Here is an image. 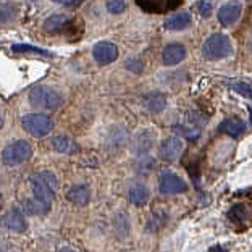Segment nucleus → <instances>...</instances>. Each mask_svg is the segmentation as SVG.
I'll return each mask as SVG.
<instances>
[{
    "label": "nucleus",
    "mask_w": 252,
    "mask_h": 252,
    "mask_svg": "<svg viewBox=\"0 0 252 252\" xmlns=\"http://www.w3.org/2000/svg\"><path fill=\"white\" fill-rule=\"evenodd\" d=\"M30 185L32 189L34 199L41 200L42 204L52 207L55 192L59 189V180L52 171H39L30 178Z\"/></svg>",
    "instance_id": "obj_1"
},
{
    "label": "nucleus",
    "mask_w": 252,
    "mask_h": 252,
    "mask_svg": "<svg viewBox=\"0 0 252 252\" xmlns=\"http://www.w3.org/2000/svg\"><path fill=\"white\" fill-rule=\"evenodd\" d=\"M30 104L41 110H57L63 104V95L49 86H36L30 93Z\"/></svg>",
    "instance_id": "obj_2"
},
{
    "label": "nucleus",
    "mask_w": 252,
    "mask_h": 252,
    "mask_svg": "<svg viewBox=\"0 0 252 252\" xmlns=\"http://www.w3.org/2000/svg\"><path fill=\"white\" fill-rule=\"evenodd\" d=\"M233 54V44L225 34L215 32L205 39L202 45V55L207 60H223Z\"/></svg>",
    "instance_id": "obj_3"
},
{
    "label": "nucleus",
    "mask_w": 252,
    "mask_h": 252,
    "mask_svg": "<svg viewBox=\"0 0 252 252\" xmlns=\"http://www.w3.org/2000/svg\"><path fill=\"white\" fill-rule=\"evenodd\" d=\"M32 156V147L28 141H15L3 147L2 151V162L7 167H16V165L25 163Z\"/></svg>",
    "instance_id": "obj_4"
},
{
    "label": "nucleus",
    "mask_w": 252,
    "mask_h": 252,
    "mask_svg": "<svg viewBox=\"0 0 252 252\" xmlns=\"http://www.w3.org/2000/svg\"><path fill=\"white\" fill-rule=\"evenodd\" d=\"M21 125H23V128L34 137L47 136L54 128L52 118L44 115V113H28V115L23 117Z\"/></svg>",
    "instance_id": "obj_5"
},
{
    "label": "nucleus",
    "mask_w": 252,
    "mask_h": 252,
    "mask_svg": "<svg viewBox=\"0 0 252 252\" xmlns=\"http://www.w3.org/2000/svg\"><path fill=\"white\" fill-rule=\"evenodd\" d=\"M158 188L160 192L165 194V196H175V194H181L188 191L186 181L181 176L171 173V171H165V173L160 175Z\"/></svg>",
    "instance_id": "obj_6"
},
{
    "label": "nucleus",
    "mask_w": 252,
    "mask_h": 252,
    "mask_svg": "<svg viewBox=\"0 0 252 252\" xmlns=\"http://www.w3.org/2000/svg\"><path fill=\"white\" fill-rule=\"evenodd\" d=\"M243 13V3L239 0H230L225 5H221L219 10V21L221 26L230 28L239 20Z\"/></svg>",
    "instance_id": "obj_7"
},
{
    "label": "nucleus",
    "mask_w": 252,
    "mask_h": 252,
    "mask_svg": "<svg viewBox=\"0 0 252 252\" xmlns=\"http://www.w3.org/2000/svg\"><path fill=\"white\" fill-rule=\"evenodd\" d=\"M183 149H185V142L180 137H167L158 147V156L165 162H175L176 158L181 156Z\"/></svg>",
    "instance_id": "obj_8"
},
{
    "label": "nucleus",
    "mask_w": 252,
    "mask_h": 252,
    "mask_svg": "<svg viewBox=\"0 0 252 252\" xmlns=\"http://www.w3.org/2000/svg\"><path fill=\"white\" fill-rule=\"evenodd\" d=\"M93 57L99 65H110L118 59V47L112 42H97L93 47Z\"/></svg>",
    "instance_id": "obj_9"
},
{
    "label": "nucleus",
    "mask_w": 252,
    "mask_h": 252,
    "mask_svg": "<svg viewBox=\"0 0 252 252\" xmlns=\"http://www.w3.org/2000/svg\"><path fill=\"white\" fill-rule=\"evenodd\" d=\"M156 137H157V133H154L152 129H149V128L142 129L133 137V141H131V149H133V152L137 154V156H146V154L154 147Z\"/></svg>",
    "instance_id": "obj_10"
},
{
    "label": "nucleus",
    "mask_w": 252,
    "mask_h": 252,
    "mask_svg": "<svg viewBox=\"0 0 252 252\" xmlns=\"http://www.w3.org/2000/svg\"><path fill=\"white\" fill-rule=\"evenodd\" d=\"M3 225L7 226L10 231H15V233H23V231H26V228H28L26 219L20 209H10L3 217Z\"/></svg>",
    "instance_id": "obj_11"
},
{
    "label": "nucleus",
    "mask_w": 252,
    "mask_h": 252,
    "mask_svg": "<svg viewBox=\"0 0 252 252\" xmlns=\"http://www.w3.org/2000/svg\"><path fill=\"white\" fill-rule=\"evenodd\" d=\"M163 63L168 66L178 65L186 59V47L181 44H168L162 52Z\"/></svg>",
    "instance_id": "obj_12"
},
{
    "label": "nucleus",
    "mask_w": 252,
    "mask_h": 252,
    "mask_svg": "<svg viewBox=\"0 0 252 252\" xmlns=\"http://www.w3.org/2000/svg\"><path fill=\"white\" fill-rule=\"evenodd\" d=\"M219 129L221 133H226L231 137H239V136H243V133L246 131V123L238 117H228L220 123Z\"/></svg>",
    "instance_id": "obj_13"
},
{
    "label": "nucleus",
    "mask_w": 252,
    "mask_h": 252,
    "mask_svg": "<svg viewBox=\"0 0 252 252\" xmlns=\"http://www.w3.org/2000/svg\"><path fill=\"white\" fill-rule=\"evenodd\" d=\"M66 199L74 205H78V207H84V205H88L91 199V191L86 185H74L66 192Z\"/></svg>",
    "instance_id": "obj_14"
},
{
    "label": "nucleus",
    "mask_w": 252,
    "mask_h": 252,
    "mask_svg": "<svg viewBox=\"0 0 252 252\" xmlns=\"http://www.w3.org/2000/svg\"><path fill=\"white\" fill-rule=\"evenodd\" d=\"M70 16L68 15H63V13H59V15H52L49 16L47 20L44 21V31L47 34H57V32H62L63 30L66 28V25L70 23Z\"/></svg>",
    "instance_id": "obj_15"
},
{
    "label": "nucleus",
    "mask_w": 252,
    "mask_h": 252,
    "mask_svg": "<svg viewBox=\"0 0 252 252\" xmlns=\"http://www.w3.org/2000/svg\"><path fill=\"white\" fill-rule=\"evenodd\" d=\"M192 23V16L188 11H180V13H175L173 16L165 21V28L170 31H181L186 30V28L191 26Z\"/></svg>",
    "instance_id": "obj_16"
},
{
    "label": "nucleus",
    "mask_w": 252,
    "mask_h": 252,
    "mask_svg": "<svg viewBox=\"0 0 252 252\" xmlns=\"http://www.w3.org/2000/svg\"><path fill=\"white\" fill-rule=\"evenodd\" d=\"M149 197H151V192L144 185H134L129 189L128 192V199L133 205H137V207H142L149 202Z\"/></svg>",
    "instance_id": "obj_17"
},
{
    "label": "nucleus",
    "mask_w": 252,
    "mask_h": 252,
    "mask_svg": "<svg viewBox=\"0 0 252 252\" xmlns=\"http://www.w3.org/2000/svg\"><path fill=\"white\" fill-rule=\"evenodd\" d=\"M50 144H52V149L55 152L65 154V156H70V154H74L78 151L74 141L70 139V137H66V136H55Z\"/></svg>",
    "instance_id": "obj_18"
},
{
    "label": "nucleus",
    "mask_w": 252,
    "mask_h": 252,
    "mask_svg": "<svg viewBox=\"0 0 252 252\" xmlns=\"http://www.w3.org/2000/svg\"><path fill=\"white\" fill-rule=\"evenodd\" d=\"M144 105L151 110L152 113H160L167 107V97L162 93H151L144 95Z\"/></svg>",
    "instance_id": "obj_19"
},
{
    "label": "nucleus",
    "mask_w": 252,
    "mask_h": 252,
    "mask_svg": "<svg viewBox=\"0 0 252 252\" xmlns=\"http://www.w3.org/2000/svg\"><path fill=\"white\" fill-rule=\"evenodd\" d=\"M251 215H252V212L246 204L233 205V207L230 209V212H228V217H230L233 221H238V223L248 221L251 219Z\"/></svg>",
    "instance_id": "obj_20"
},
{
    "label": "nucleus",
    "mask_w": 252,
    "mask_h": 252,
    "mask_svg": "<svg viewBox=\"0 0 252 252\" xmlns=\"http://www.w3.org/2000/svg\"><path fill=\"white\" fill-rule=\"evenodd\" d=\"M50 210L49 205L42 204L37 199H26L25 200V212L28 215H45Z\"/></svg>",
    "instance_id": "obj_21"
},
{
    "label": "nucleus",
    "mask_w": 252,
    "mask_h": 252,
    "mask_svg": "<svg viewBox=\"0 0 252 252\" xmlns=\"http://www.w3.org/2000/svg\"><path fill=\"white\" fill-rule=\"evenodd\" d=\"M11 52H15V54H37V55H44V57H52V52H49V50L41 49V47H34V45H30V44L11 45Z\"/></svg>",
    "instance_id": "obj_22"
},
{
    "label": "nucleus",
    "mask_w": 252,
    "mask_h": 252,
    "mask_svg": "<svg viewBox=\"0 0 252 252\" xmlns=\"http://www.w3.org/2000/svg\"><path fill=\"white\" fill-rule=\"evenodd\" d=\"M154 168H156V160L152 157H149L147 154L146 156H141L136 163V171L139 175H149Z\"/></svg>",
    "instance_id": "obj_23"
},
{
    "label": "nucleus",
    "mask_w": 252,
    "mask_h": 252,
    "mask_svg": "<svg viewBox=\"0 0 252 252\" xmlns=\"http://www.w3.org/2000/svg\"><path fill=\"white\" fill-rule=\"evenodd\" d=\"M167 221H168V214H167V212L156 210L152 214V219L149 220V230H151V231H157L158 228H162Z\"/></svg>",
    "instance_id": "obj_24"
},
{
    "label": "nucleus",
    "mask_w": 252,
    "mask_h": 252,
    "mask_svg": "<svg viewBox=\"0 0 252 252\" xmlns=\"http://www.w3.org/2000/svg\"><path fill=\"white\" fill-rule=\"evenodd\" d=\"M115 226H117V230H118L120 234H122V236H126V234L129 233V230H131L129 219H128V215H126L125 212H120V214L115 217Z\"/></svg>",
    "instance_id": "obj_25"
},
{
    "label": "nucleus",
    "mask_w": 252,
    "mask_h": 252,
    "mask_svg": "<svg viewBox=\"0 0 252 252\" xmlns=\"http://www.w3.org/2000/svg\"><path fill=\"white\" fill-rule=\"evenodd\" d=\"M230 86L234 93L246 97V99H252V84L246 83V81H233Z\"/></svg>",
    "instance_id": "obj_26"
},
{
    "label": "nucleus",
    "mask_w": 252,
    "mask_h": 252,
    "mask_svg": "<svg viewBox=\"0 0 252 252\" xmlns=\"http://www.w3.org/2000/svg\"><path fill=\"white\" fill-rule=\"evenodd\" d=\"M107 10L110 11L112 15H120L126 10V2L125 0H108Z\"/></svg>",
    "instance_id": "obj_27"
},
{
    "label": "nucleus",
    "mask_w": 252,
    "mask_h": 252,
    "mask_svg": "<svg viewBox=\"0 0 252 252\" xmlns=\"http://www.w3.org/2000/svg\"><path fill=\"white\" fill-rule=\"evenodd\" d=\"M196 8L200 13V16H204V18H209L212 15V11H214V5H212L210 0H199L196 3Z\"/></svg>",
    "instance_id": "obj_28"
},
{
    "label": "nucleus",
    "mask_w": 252,
    "mask_h": 252,
    "mask_svg": "<svg viewBox=\"0 0 252 252\" xmlns=\"http://www.w3.org/2000/svg\"><path fill=\"white\" fill-rule=\"evenodd\" d=\"M13 16H15L13 7H10V5L0 7V25H5V23L11 21V20H13Z\"/></svg>",
    "instance_id": "obj_29"
},
{
    "label": "nucleus",
    "mask_w": 252,
    "mask_h": 252,
    "mask_svg": "<svg viewBox=\"0 0 252 252\" xmlns=\"http://www.w3.org/2000/svg\"><path fill=\"white\" fill-rule=\"evenodd\" d=\"M176 131H178V133H181L185 137H188V139H197L199 134H200L199 129L185 128V126H178V128H176Z\"/></svg>",
    "instance_id": "obj_30"
},
{
    "label": "nucleus",
    "mask_w": 252,
    "mask_h": 252,
    "mask_svg": "<svg viewBox=\"0 0 252 252\" xmlns=\"http://www.w3.org/2000/svg\"><path fill=\"white\" fill-rule=\"evenodd\" d=\"M126 66H128L129 70H133L134 73H141L142 70H144V65H142V62L137 60V59L128 60V62H126Z\"/></svg>",
    "instance_id": "obj_31"
},
{
    "label": "nucleus",
    "mask_w": 252,
    "mask_h": 252,
    "mask_svg": "<svg viewBox=\"0 0 252 252\" xmlns=\"http://www.w3.org/2000/svg\"><path fill=\"white\" fill-rule=\"evenodd\" d=\"M209 252H226V251L223 249L221 246H212V248L209 249Z\"/></svg>",
    "instance_id": "obj_32"
},
{
    "label": "nucleus",
    "mask_w": 252,
    "mask_h": 252,
    "mask_svg": "<svg viewBox=\"0 0 252 252\" xmlns=\"http://www.w3.org/2000/svg\"><path fill=\"white\" fill-rule=\"evenodd\" d=\"M55 3H65V5H70V3H74L76 0H52Z\"/></svg>",
    "instance_id": "obj_33"
},
{
    "label": "nucleus",
    "mask_w": 252,
    "mask_h": 252,
    "mask_svg": "<svg viewBox=\"0 0 252 252\" xmlns=\"http://www.w3.org/2000/svg\"><path fill=\"white\" fill-rule=\"evenodd\" d=\"M60 252H76L73 248H70V246H65L63 249H60Z\"/></svg>",
    "instance_id": "obj_34"
},
{
    "label": "nucleus",
    "mask_w": 252,
    "mask_h": 252,
    "mask_svg": "<svg viewBox=\"0 0 252 252\" xmlns=\"http://www.w3.org/2000/svg\"><path fill=\"white\" fill-rule=\"evenodd\" d=\"M3 126V112H2V108H0V128Z\"/></svg>",
    "instance_id": "obj_35"
},
{
    "label": "nucleus",
    "mask_w": 252,
    "mask_h": 252,
    "mask_svg": "<svg viewBox=\"0 0 252 252\" xmlns=\"http://www.w3.org/2000/svg\"><path fill=\"white\" fill-rule=\"evenodd\" d=\"M0 207H2V194H0Z\"/></svg>",
    "instance_id": "obj_36"
},
{
    "label": "nucleus",
    "mask_w": 252,
    "mask_h": 252,
    "mask_svg": "<svg viewBox=\"0 0 252 252\" xmlns=\"http://www.w3.org/2000/svg\"><path fill=\"white\" fill-rule=\"evenodd\" d=\"M251 50H252V41H251Z\"/></svg>",
    "instance_id": "obj_37"
}]
</instances>
